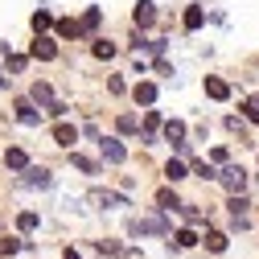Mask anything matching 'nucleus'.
Returning a JSON list of instances; mask_svg holds the SVG:
<instances>
[{
    "label": "nucleus",
    "instance_id": "obj_1",
    "mask_svg": "<svg viewBox=\"0 0 259 259\" xmlns=\"http://www.w3.org/2000/svg\"><path fill=\"white\" fill-rule=\"evenodd\" d=\"M169 231V222L160 218V214H148V218H136L132 222V235H165Z\"/></svg>",
    "mask_w": 259,
    "mask_h": 259
},
{
    "label": "nucleus",
    "instance_id": "obj_2",
    "mask_svg": "<svg viewBox=\"0 0 259 259\" xmlns=\"http://www.w3.org/2000/svg\"><path fill=\"white\" fill-rule=\"evenodd\" d=\"M21 173H25L21 181H25L29 189H50V181H54V177H50V169H37V165H25Z\"/></svg>",
    "mask_w": 259,
    "mask_h": 259
},
{
    "label": "nucleus",
    "instance_id": "obj_3",
    "mask_svg": "<svg viewBox=\"0 0 259 259\" xmlns=\"http://www.w3.org/2000/svg\"><path fill=\"white\" fill-rule=\"evenodd\" d=\"M218 181H222L226 189H231V193H243V185H247V173H243L239 165H226V169L218 173Z\"/></svg>",
    "mask_w": 259,
    "mask_h": 259
},
{
    "label": "nucleus",
    "instance_id": "obj_4",
    "mask_svg": "<svg viewBox=\"0 0 259 259\" xmlns=\"http://www.w3.org/2000/svg\"><path fill=\"white\" fill-rule=\"evenodd\" d=\"M132 21H136V29H148V25L156 21V5H152V0H136V9H132Z\"/></svg>",
    "mask_w": 259,
    "mask_h": 259
},
{
    "label": "nucleus",
    "instance_id": "obj_5",
    "mask_svg": "<svg viewBox=\"0 0 259 259\" xmlns=\"http://www.w3.org/2000/svg\"><path fill=\"white\" fill-rule=\"evenodd\" d=\"M29 54H33V58H41V62H50V58L58 54V46H54V41H50L46 33H37V41L29 46Z\"/></svg>",
    "mask_w": 259,
    "mask_h": 259
},
{
    "label": "nucleus",
    "instance_id": "obj_6",
    "mask_svg": "<svg viewBox=\"0 0 259 259\" xmlns=\"http://www.w3.org/2000/svg\"><path fill=\"white\" fill-rule=\"evenodd\" d=\"M99 144H103V160H107V165H123V156H127V152H123L119 140H99Z\"/></svg>",
    "mask_w": 259,
    "mask_h": 259
},
{
    "label": "nucleus",
    "instance_id": "obj_7",
    "mask_svg": "<svg viewBox=\"0 0 259 259\" xmlns=\"http://www.w3.org/2000/svg\"><path fill=\"white\" fill-rule=\"evenodd\" d=\"M17 119H21L25 127H37V123H41V111H37L33 103H17Z\"/></svg>",
    "mask_w": 259,
    "mask_h": 259
},
{
    "label": "nucleus",
    "instance_id": "obj_8",
    "mask_svg": "<svg viewBox=\"0 0 259 259\" xmlns=\"http://www.w3.org/2000/svg\"><path fill=\"white\" fill-rule=\"evenodd\" d=\"M226 206H231V218H235L239 226L247 222V206H251V202L243 198V193H231V202H226Z\"/></svg>",
    "mask_w": 259,
    "mask_h": 259
},
{
    "label": "nucleus",
    "instance_id": "obj_9",
    "mask_svg": "<svg viewBox=\"0 0 259 259\" xmlns=\"http://www.w3.org/2000/svg\"><path fill=\"white\" fill-rule=\"evenodd\" d=\"M74 140H78V132H74L70 123H58V127H54V144H62V148H70Z\"/></svg>",
    "mask_w": 259,
    "mask_h": 259
},
{
    "label": "nucleus",
    "instance_id": "obj_10",
    "mask_svg": "<svg viewBox=\"0 0 259 259\" xmlns=\"http://www.w3.org/2000/svg\"><path fill=\"white\" fill-rule=\"evenodd\" d=\"M206 95H210V99H218V103H222V99H231V87H226L222 78H206Z\"/></svg>",
    "mask_w": 259,
    "mask_h": 259
},
{
    "label": "nucleus",
    "instance_id": "obj_11",
    "mask_svg": "<svg viewBox=\"0 0 259 259\" xmlns=\"http://www.w3.org/2000/svg\"><path fill=\"white\" fill-rule=\"evenodd\" d=\"M99 21H103V13H99V9H87V13H82V21H78V33H91V29H99Z\"/></svg>",
    "mask_w": 259,
    "mask_h": 259
},
{
    "label": "nucleus",
    "instance_id": "obj_12",
    "mask_svg": "<svg viewBox=\"0 0 259 259\" xmlns=\"http://www.w3.org/2000/svg\"><path fill=\"white\" fill-rule=\"evenodd\" d=\"M202 21H206V13H202L198 5H193V9H185V17H181V25L189 29V33H193V29H202Z\"/></svg>",
    "mask_w": 259,
    "mask_h": 259
},
{
    "label": "nucleus",
    "instance_id": "obj_13",
    "mask_svg": "<svg viewBox=\"0 0 259 259\" xmlns=\"http://www.w3.org/2000/svg\"><path fill=\"white\" fill-rule=\"evenodd\" d=\"M91 202H95V206H127L119 193H103V189H95V193H91Z\"/></svg>",
    "mask_w": 259,
    "mask_h": 259
},
{
    "label": "nucleus",
    "instance_id": "obj_14",
    "mask_svg": "<svg viewBox=\"0 0 259 259\" xmlns=\"http://www.w3.org/2000/svg\"><path fill=\"white\" fill-rule=\"evenodd\" d=\"M17 231H21V235H33V231H37V214H33V210L17 214Z\"/></svg>",
    "mask_w": 259,
    "mask_h": 259
},
{
    "label": "nucleus",
    "instance_id": "obj_15",
    "mask_svg": "<svg viewBox=\"0 0 259 259\" xmlns=\"http://www.w3.org/2000/svg\"><path fill=\"white\" fill-rule=\"evenodd\" d=\"M29 99H33V103H46V107H50V103H54V91H50L46 82H33V91H29Z\"/></svg>",
    "mask_w": 259,
    "mask_h": 259
},
{
    "label": "nucleus",
    "instance_id": "obj_16",
    "mask_svg": "<svg viewBox=\"0 0 259 259\" xmlns=\"http://www.w3.org/2000/svg\"><path fill=\"white\" fill-rule=\"evenodd\" d=\"M5 165H9V169H25V165H29L25 148H9V152H5Z\"/></svg>",
    "mask_w": 259,
    "mask_h": 259
},
{
    "label": "nucleus",
    "instance_id": "obj_17",
    "mask_svg": "<svg viewBox=\"0 0 259 259\" xmlns=\"http://www.w3.org/2000/svg\"><path fill=\"white\" fill-rule=\"evenodd\" d=\"M156 206H160V210H177V206H181V198H177L173 189H160V193H156Z\"/></svg>",
    "mask_w": 259,
    "mask_h": 259
},
{
    "label": "nucleus",
    "instance_id": "obj_18",
    "mask_svg": "<svg viewBox=\"0 0 259 259\" xmlns=\"http://www.w3.org/2000/svg\"><path fill=\"white\" fill-rule=\"evenodd\" d=\"M165 140H173V144L185 140V123H181V119H169V123H165Z\"/></svg>",
    "mask_w": 259,
    "mask_h": 259
},
{
    "label": "nucleus",
    "instance_id": "obj_19",
    "mask_svg": "<svg viewBox=\"0 0 259 259\" xmlns=\"http://www.w3.org/2000/svg\"><path fill=\"white\" fill-rule=\"evenodd\" d=\"M156 99V87L152 82H136V103H152Z\"/></svg>",
    "mask_w": 259,
    "mask_h": 259
},
{
    "label": "nucleus",
    "instance_id": "obj_20",
    "mask_svg": "<svg viewBox=\"0 0 259 259\" xmlns=\"http://www.w3.org/2000/svg\"><path fill=\"white\" fill-rule=\"evenodd\" d=\"M165 177H169V181H181V177H189V169L181 165V160H169V165H165Z\"/></svg>",
    "mask_w": 259,
    "mask_h": 259
},
{
    "label": "nucleus",
    "instance_id": "obj_21",
    "mask_svg": "<svg viewBox=\"0 0 259 259\" xmlns=\"http://www.w3.org/2000/svg\"><path fill=\"white\" fill-rule=\"evenodd\" d=\"M115 127H119L123 136H132L136 127H140V119H136V115H119V119H115Z\"/></svg>",
    "mask_w": 259,
    "mask_h": 259
},
{
    "label": "nucleus",
    "instance_id": "obj_22",
    "mask_svg": "<svg viewBox=\"0 0 259 259\" xmlns=\"http://www.w3.org/2000/svg\"><path fill=\"white\" fill-rule=\"evenodd\" d=\"M74 169L78 173H99V165H95L91 156H82V152H74Z\"/></svg>",
    "mask_w": 259,
    "mask_h": 259
},
{
    "label": "nucleus",
    "instance_id": "obj_23",
    "mask_svg": "<svg viewBox=\"0 0 259 259\" xmlns=\"http://www.w3.org/2000/svg\"><path fill=\"white\" fill-rule=\"evenodd\" d=\"M206 247H210V251H226V235H222V231H210V235H206Z\"/></svg>",
    "mask_w": 259,
    "mask_h": 259
},
{
    "label": "nucleus",
    "instance_id": "obj_24",
    "mask_svg": "<svg viewBox=\"0 0 259 259\" xmlns=\"http://www.w3.org/2000/svg\"><path fill=\"white\" fill-rule=\"evenodd\" d=\"M50 25H54V17H50V13H33V29H37V33H46Z\"/></svg>",
    "mask_w": 259,
    "mask_h": 259
},
{
    "label": "nucleus",
    "instance_id": "obj_25",
    "mask_svg": "<svg viewBox=\"0 0 259 259\" xmlns=\"http://www.w3.org/2000/svg\"><path fill=\"white\" fill-rule=\"evenodd\" d=\"M58 33L62 37H78V21H58Z\"/></svg>",
    "mask_w": 259,
    "mask_h": 259
},
{
    "label": "nucleus",
    "instance_id": "obj_26",
    "mask_svg": "<svg viewBox=\"0 0 259 259\" xmlns=\"http://www.w3.org/2000/svg\"><path fill=\"white\" fill-rule=\"evenodd\" d=\"M13 251H21V239H0V259L13 255Z\"/></svg>",
    "mask_w": 259,
    "mask_h": 259
},
{
    "label": "nucleus",
    "instance_id": "obj_27",
    "mask_svg": "<svg viewBox=\"0 0 259 259\" xmlns=\"http://www.w3.org/2000/svg\"><path fill=\"white\" fill-rule=\"evenodd\" d=\"M95 58H115V46L111 41H95Z\"/></svg>",
    "mask_w": 259,
    "mask_h": 259
},
{
    "label": "nucleus",
    "instance_id": "obj_28",
    "mask_svg": "<svg viewBox=\"0 0 259 259\" xmlns=\"http://www.w3.org/2000/svg\"><path fill=\"white\" fill-rule=\"evenodd\" d=\"M193 173H198V177H218L214 165H206V160H193Z\"/></svg>",
    "mask_w": 259,
    "mask_h": 259
},
{
    "label": "nucleus",
    "instance_id": "obj_29",
    "mask_svg": "<svg viewBox=\"0 0 259 259\" xmlns=\"http://www.w3.org/2000/svg\"><path fill=\"white\" fill-rule=\"evenodd\" d=\"M193 243H198V235H193V231H177V247H193Z\"/></svg>",
    "mask_w": 259,
    "mask_h": 259
},
{
    "label": "nucleus",
    "instance_id": "obj_30",
    "mask_svg": "<svg viewBox=\"0 0 259 259\" xmlns=\"http://www.w3.org/2000/svg\"><path fill=\"white\" fill-rule=\"evenodd\" d=\"M226 127H231V132H239V140H243V132H247V127H243V119H239V115H226Z\"/></svg>",
    "mask_w": 259,
    "mask_h": 259
},
{
    "label": "nucleus",
    "instance_id": "obj_31",
    "mask_svg": "<svg viewBox=\"0 0 259 259\" xmlns=\"http://www.w3.org/2000/svg\"><path fill=\"white\" fill-rule=\"evenodd\" d=\"M107 91H111V95H123V78L111 74V78H107Z\"/></svg>",
    "mask_w": 259,
    "mask_h": 259
},
{
    "label": "nucleus",
    "instance_id": "obj_32",
    "mask_svg": "<svg viewBox=\"0 0 259 259\" xmlns=\"http://www.w3.org/2000/svg\"><path fill=\"white\" fill-rule=\"evenodd\" d=\"M99 251H103V255H123V247H119V243H107V239L99 243Z\"/></svg>",
    "mask_w": 259,
    "mask_h": 259
},
{
    "label": "nucleus",
    "instance_id": "obj_33",
    "mask_svg": "<svg viewBox=\"0 0 259 259\" xmlns=\"http://www.w3.org/2000/svg\"><path fill=\"white\" fill-rule=\"evenodd\" d=\"M210 160H214V165H226V160H231V152H226V148H214Z\"/></svg>",
    "mask_w": 259,
    "mask_h": 259
},
{
    "label": "nucleus",
    "instance_id": "obj_34",
    "mask_svg": "<svg viewBox=\"0 0 259 259\" xmlns=\"http://www.w3.org/2000/svg\"><path fill=\"white\" fill-rule=\"evenodd\" d=\"M156 127H160V119H156V111H148V119H144V132L152 136V132H156Z\"/></svg>",
    "mask_w": 259,
    "mask_h": 259
},
{
    "label": "nucleus",
    "instance_id": "obj_35",
    "mask_svg": "<svg viewBox=\"0 0 259 259\" xmlns=\"http://www.w3.org/2000/svg\"><path fill=\"white\" fill-rule=\"evenodd\" d=\"M177 210H181L189 222H202V210H193V206H177Z\"/></svg>",
    "mask_w": 259,
    "mask_h": 259
},
{
    "label": "nucleus",
    "instance_id": "obj_36",
    "mask_svg": "<svg viewBox=\"0 0 259 259\" xmlns=\"http://www.w3.org/2000/svg\"><path fill=\"white\" fill-rule=\"evenodd\" d=\"M247 119H255V123H259V99H251V103H247Z\"/></svg>",
    "mask_w": 259,
    "mask_h": 259
},
{
    "label": "nucleus",
    "instance_id": "obj_37",
    "mask_svg": "<svg viewBox=\"0 0 259 259\" xmlns=\"http://www.w3.org/2000/svg\"><path fill=\"white\" fill-rule=\"evenodd\" d=\"M62 259H82V255H78L74 247H66V255H62Z\"/></svg>",
    "mask_w": 259,
    "mask_h": 259
},
{
    "label": "nucleus",
    "instance_id": "obj_38",
    "mask_svg": "<svg viewBox=\"0 0 259 259\" xmlns=\"http://www.w3.org/2000/svg\"><path fill=\"white\" fill-rule=\"evenodd\" d=\"M0 87H5V74H0Z\"/></svg>",
    "mask_w": 259,
    "mask_h": 259
},
{
    "label": "nucleus",
    "instance_id": "obj_39",
    "mask_svg": "<svg viewBox=\"0 0 259 259\" xmlns=\"http://www.w3.org/2000/svg\"><path fill=\"white\" fill-rule=\"evenodd\" d=\"M5 259H9V255H5Z\"/></svg>",
    "mask_w": 259,
    "mask_h": 259
}]
</instances>
